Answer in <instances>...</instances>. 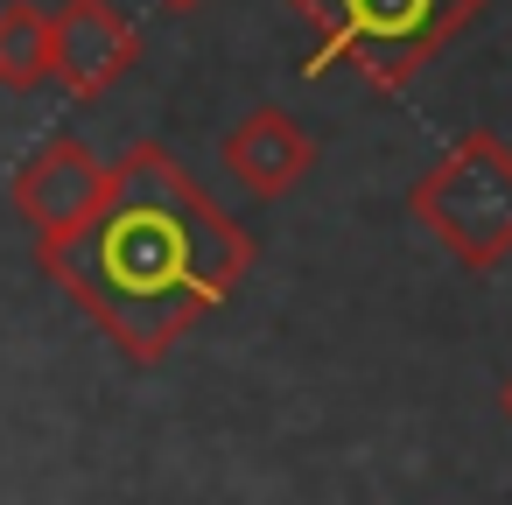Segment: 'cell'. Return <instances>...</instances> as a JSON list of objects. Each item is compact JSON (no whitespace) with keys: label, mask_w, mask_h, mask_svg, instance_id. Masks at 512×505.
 <instances>
[{"label":"cell","mask_w":512,"mask_h":505,"mask_svg":"<svg viewBox=\"0 0 512 505\" xmlns=\"http://www.w3.org/2000/svg\"><path fill=\"white\" fill-rule=\"evenodd\" d=\"M36 260L127 365H162L246 281L253 239L162 141H134L106 162V204Z\"/></svg>","instance_id":"6da1fadb"},{"label":"cell","mask_w":512,"mask_h":505,"mask_svg":"<svg viewBox=\"0 0 512 505\" xmlns=\"http://www.w3.org/2000/svg\"><path fill=\"white\" fill-rule=\"evenodd\" d=\"M407 218L470 274L512 260V148L491 127L456 134L407 190Z\"/></svg>","instance_id":"3957f363"},{"label":"cell","mask_w":512,"mask_h":505,"mask_svg":"<svg viewBox=\"0 0 512 505\" xmlns=\"http://www.w3.org/2000/svg\"><path fill=\"white\" fill-rule=\"evenodd\" d=\"M218 162H225V176H232L246 197L281 204L288 190L309 183V169H316V141H309L302 120H288L281 106H253V113L232 120V134L218 141Z\"/></svg>","instance_id":"8992f818"},{"label":"cell","mask_w":512,"mask_h":505,"mask_svg":"<svg viewBox=\"0 0 512 505\" xmlns=\"http://www.w3.org/2000/svg\"><path fill=\"white\" fill-rule=\"evenodd\" d=\"M498 400H505V421H512V379H505V393H498Z\"/></svg>","instance_id":"9c48e42d"},{"label":"cell","mask_w":512,"mask_h":505,"mask_svg":"<svg viewBox=\"0 0 512 505\" xmlns=\"http://www.w3.org/2000/svg\"><path fill=\"white\" fill-rule=\"evenodd\" d=\"M162 8H176V15H190V8H204V0H162Z\"/></svg>","instance_id":"ba28073f"},{"label":"cell","mask_w":512,"mask_h":505,"mask_svg":"<svg viewBox=\"0 0 512 505\" xmlns=\"http://www.w3.org/2000/svg\"><path fill=\"white\" fill-rule=\"evenodd\" d=\"M141 64V29L113 0H64L50 8V78L71 99H106Z\"/></svg>","instance_id":"5b68a950"},{"label":"cell","mask_w":512,"mask_h":505,"mask_svg":"<svg viewBox=\"0 0 512 505\" xmlns=\"http://www.w3.org/2000/svg\"><path fill=\"white\" fill-rule=\"evenodd\" d=\"M477 8L484 0H295L316 36L309 71H358L372 92H407Z\"/></svg>","instance_id":"7a4b0ae2"},{"label":"cell","mask_w":512,"mask_h":505,"mask_svg":"<svg viewBox=\"0 0 512 505\" xmlns=\"http://www.w3.org/2000/svg\"><path fill=\"white\" fill-rule=\"evenodd\" d=\"M8 204L22 211V225L43 239L78 232L99 204H106V162L78 141V134H50L15 176H8Z\"/></svg>","instance_id":"277c9868"},{"label":"cell","mask_w":512,"mask_h":505,"mask_svg":"<svg viewBox=\"0 0 512 505\" xmlns=\"http://www.w3.org/2000/svg\"><path fill=\"white\" fill-rule=\"evenodd\" d=\"M0 85L8 92L50 85V8H36V0L0 8Z\"/></svg>","instance_id":"52a82bcc"}]
</instances>
